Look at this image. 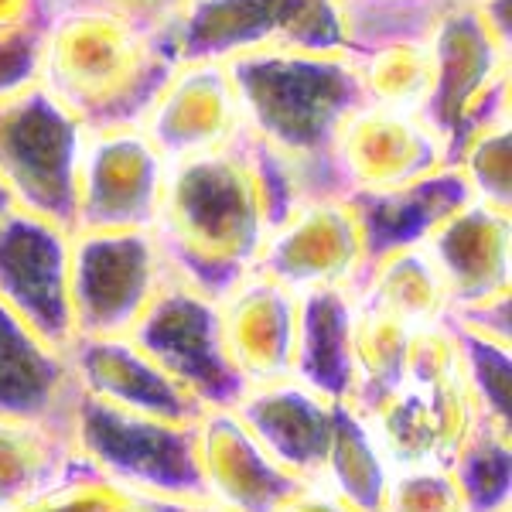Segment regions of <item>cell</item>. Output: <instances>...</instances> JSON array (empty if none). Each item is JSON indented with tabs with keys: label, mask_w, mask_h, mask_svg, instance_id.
Masks as SVG:
<instances>
[{
	"label": "cell",
	"mask_w": 512,
	"mask_h": 512,
	"mask_svg": "<svg viewBox=\"0 0 512 512\" xmlns=\"http://www.w3.org/2000/svg\"><path fill=\"white\" fill-rule=\"evenodd\" d=\"M301 195L256 137L168 164L151 233L171 277L222 297L260 260L270 233Z\"/></svg>",
	"instance_id": "cell-1"
},
{
	"label": "cell",
	"mask_w": 512,
	"mask_h": 512,
	"mask_svg": "<svg viewBox=\"0 0 512 512\" xmlns=\"http://www.w3.org/2000/svg\"><path fill=\"white\" fill-rule=\"evenodd\" d=\"M246 134L284 164L294 192L338 198L335 140L366 103L352 48H267L226 59Z\"/></svg>",
	"instance_id": "cell-2"
},
{
	"label": "cell",
	"mask_w": 512,
	"mask_h": 512,
	"mask_svg": "<svg viewBox=\"0 0 512 512\" xmlns=\"http://www.w3.org/2000/svg\"><path fill=\"white\" fill-rule=\"evenodd\" d=\"M175 65L164 31L113 14H55L41 41L38 82L86 130L140 127Z\"/></svg>",
	"instance_id": "cell-3"
},
{
	"label": "cell",
	"mask_w": 512,
	"mask_h": 512,
	"mask_svg": "<svg viewBox=\"0 0 512 512\" xmlns=\"http://www.w3.org/2000/svg\"><path fill=\"white\" fill-rule=\"evenodd\" d=\"M362 417L390 468L454 465L482 414L458 335L448 321L414 332L407 373Z\"/></svg>",
	"instance_id": "cell-4"
},
{
	"label": "cell",
	"mask_w": 512,
	"mask_h": 512,
	"mask_svg": "<svg viewBox=\"0 0 512 512\" xmlns=\"http://www.w3.org/2000/svg\"><path fill=\"white\" fill-rule=\"evenodd\" d=\"M427 45L434 52V93L424 117L444 144V161L458 164L465 144L489 123L512 117V48L485 28L472 0L441 14Z\"/></svg>",
	"instance_id": "cell-5"
},
{
	"label": "cell",
	"mask_w": 512,
	"mask_h": 512,
	"mask_svg": "<svg viewBox=\"0 0 512 512\" xmlns=\"http://www.w3.org/2000/svg\"><path fill=\"white\" fill-rule=\"evenodd\" d=\"M195 424L134 414L82 393L72 434L99 475L154 499L205 502Z\"/></svg>",
	"instance_id": "cell-6"
},
{
	"label": "cell",
	"mask_w": 512,
	"mask_h": 512,
	"mask_svg": "<svg viewBox=\"0 0 512 512\" xmlns=\"http://www.w3.org/2000/svg\"><path fill=\"white\" fill-rule=\"evenodd\" d=\"M86 127L41 82L0 99V181L18 209L76 233Z\"/></svg>",
	"instance_id": "cell-7"
},
{
	"label": "cell",
	"mask_w": 512,
	"mask_h": 512,
	"mask_svg": "<svg viewBox=\"0 0 512 512\" xmlns=\"http://www.w3.org/2000/svg\"><path fill=\"white\" fill-rule=\"evenodd\" d=\"M178 62L267 48H349L338 0H185L164 28Z\"/></svg>",
	"instance_id": "cell-8"
},
{
	"label": "cell",
	"mask_w": 512,
	"mask_h": 512,
	"mask_svg": "<svg viewBox=\"0 0 512 512\" xmlns=\"http://www.w3.org/2000/svg\"><path fill=\"white\" fill-rule=\"evenodd\" d=\"M171 280L151 229L72 233L69 304L76 335H127Z\"/></svg>",
	"instance_id": "cell-9"
},
{
	"label": "cell",
	"mask_w": 512,
	"mask_h": 512,
	"mask_svg": "<svg viewBox=\"0 0 512 512\" xmlns=\"http://www.w3.org/2000/svg\"><path fill=\"white\" fill-rule=\"evenodd\" d=\"M205 410L236 407L246 393L226 355L219 301L171 277L127 332Z\"/></svg>",
	"instance_id": "cell-10"
},
{
	"label": "cell",
	"mask_w": 512,
	"mask_h": 512,
	"mask_svg": "<svg viewBox=\"0 0 512 512\" xmlns=\"http://www.w3.org/2000/svg\"><path fill=\"white\" fill-rule=\"evenodd\" d=\"M168 161L144 127L86 130L79 151L76 233L151 229L161 209Z\"/></svg>",
	"instance_id": "cell-11"
},
{
	"label": "cell",
	"mask_w": 512,
	"mask_h": 512,
	"mask_svg": "<svg viewBox=\"0 0 512 512\" xmlns=\"http://www.w3.org/2000/svg\"><path fill=\"white\" fill-rule=\"evenodd\" d=\"M72 233L14 205L0 219V304L55 349L72 342Z\"/></svg>",
	"instance_id": "cell-12"
},
{
	"label": "cell",
	"mask_w": 512,
	"mask_h": 512,
	"mask_svg": "<svg viewBox=\"0 0 512 512\" xmlns=\"http://www.w3.org/2000/svg\"><path fill=\"white\" fill-rule=\"evenodd\" d=\"M369 263L359 216L345 198H304L274 226L256 270L294 294L359 284Z\"/></svg>",
	"instance_id": "cell-13"
},
{
	"label": "cell",
	"mask_w": 512,
	"mask_h": 512,
	"mask_svg": "<svg viewBox=\"0 0 512 512\" xmlns=\"http://www.w3.org/2000/svg\"><path fill=\"white\" fill-rule=\"evenodd\" d=\"M444 144L420 113L362 103L335 140L338 198L396 192L444 168Z\"/></svg>",
	"instance_id": "cell-14"
},
{
	"label": "cell",
	"mask_w": 512,
	"mask_h": 512,
	"mask_svg": "<svg viewBox=\"0 0 512 512\" xmlns=\"http://www.w3.org/2000/svg\"><path fill=\"white\" fill-rule=\"evenodd\" d=\"M140 127L168 164L236 144L246 123L229 65L216 59L178 62Z\"/></svg>",
	"instance_id": "cell-15"
},
{
	"label": "cell",
	"mask_w": 512,
	"mask_h": 512,
	"mask_svg": "<svg viewBox=\"0 0 512 512\" xmlns=\"http://www.w3.org/2000/svg\"><path fill=\"white\" fill-rule=\"evenodd\" d=\"M216 301L226 355L246 386L294 376L301 294L253 267Z\"/></svg>",
	"instance_id": "cell-16"
},
{
	"label": "cell",
	"mask_w": 512,
	"mask_h": 512,
	"mask_svg": "<svg viewBox=\"0 0 512 512\" xmlns=\"http://www.w3.org/2000/svg\"><path fill=\"white\" fill-rule=\"evenodd\" d=\"M82 393L134 414L195 424L205 407L188 396L130 335H72L65 345Z\"/></svg>",
	"instance_id": "cell-17"
},
{
	"label": "cell",
	"mask_w": 512,
	"mask_h": 512,
	"mask_svg": "<svg viewBox=\"0 0 512 512\" xmlns=\"http://www.w3.org/2000/svg\"><path fill=\"white\" fill-rule=\"evenodd\" d=\"M454 308L512 294V212L468 198L424 236Z\"/></svg>",
	"instance_id": "cell-18"
},
{
	"label": "cell",
	"mask_w": 512,
	"mask_h": 512,
	"mask_svg": "<svg viewBox=\"0 0 512 512\" xmlns=\"http://www.w3.org/2000/svg\"><path fill=\"white\" fill-rule=\"evenodd\" d=\"M198 431V475L205 502L226 512H277L301 489V478L277 465L233 407L205 410Z\"/></svg>",
	"instance_id": "cell-19"
},
{
	"label": "cell",
	"mask_w": 512,
	"mask_h": 512,
	"mask_svg": "<svg viewBox=\"0 0 512 512\" xmlns=\"http://www.w3.org/2000/svg\"><path fill=\"white\" fill-rule=\"evenodd\" d=\"M335 403L338 400H328L287 376L277 383L246 386L233 410L253 434V441L284 472L301 482H315L325 465L328 444H332Z\"/></svg>",
	"instance_id": "cell-20"
},
{
	"label": "cell",
	"mask_w": 512,
	"mask_h": 512,
	"mask_svg": "<svg viewBox=\"0 0 512 512\" xmlns=\"http://www.w3.org/2000/svg\"><path fill=\"white\" fill-rule=\"evenodd\" d=\"M82 386L65 349H55L0 304V417L72 427Z\"/></svg>",
	"instance_id": "cell-21"
},
{
	"label": "cell",
	"mask_w": 512,
	"mask_h": 512,
	"mask_svg": "<svg viewBox=\"0 0 512 512\" xmlns=\"http://www.w3.org/2000/svg\"><path fill=\"white\" fill-rule=\"evenodd\" d=\"M96 472L72 427L0 417V512L21 509L72 478Z\"/></svg>",
	"instance_id": "cell-22"
},
{
	"label": "cell",
	"mask_w": 512,
	"mask_h": 512,
	"mask_svg": "<svg viewBox=\"0 0 512 512\" xmlns=\"http://www.w3.org/2000/svg\"><path fill=\"white\" fill-rule=\"evenodd\" d=\"M472 188H468L465 175L458 164H444L434 175L414 181L396 192H376V195H349L345 202L359 216L362 236H366L369 260L393 246L424 243V236L441 222L448 212L468 202Z\"/></svg>",
	"instance_id": "cell-23"
},
{
	"label": "cell",
	"mask_w": 512,
	"mask_h": 512,
	"mask_svg": "<svg viewBox=\"0 0 512 512\" xmlns=\"http://www.w3.org/2000/svg\"><path fill=\"white\" fill-rule=\"evenodd\" d=\"M352 297L369 308L386 311L417 332L444 325L451 315L448 284L424 243L393 246V250L373 256L362 270L359 284L352 287Z\"/></svg>",
	"instance_id": "cell-24"
},
{
	"label": "cell",
	"mask_w": 512,
	"mask_h": 512,
	"mask_svg": "<svg viewBox=\"0 0 512 512\" xmlns=\"http://www.w3.org/2000/svg\"><path fill=\"white\" fill-rule=\"evenodd\" d=\"M294 379L328 400L352 396V291L321 287L301 294Z\"/></svg>",
	"instance_id": "cell-25"
},
{
	"label": "cell",
	"mask_w": 512,
	"mask_h": 512,
	"mask_svg": "<svg viewBox=\"0 0 512 512\" xmlns=\"http://www.w3.org/2000/svg\"><path fill=\"white\" fill-rule=\"evenodd\" d=\"M390 461L379 451L366 417L352 407L349 400L335 403V427L332 444H328L325 465L315 482L332 489L338 499L362 512H379L386 485H390Z\"/></svg>",
	"instance_id": "cell-26"
},
{
	"label": "cell",
	"mask_w": 512,
	"mask_h": 512,
	"mask_svg": "<svg viewBox=\"0 0 512 512\" xmlns=\"http://www.w3.org/2000/svg\"><path fill=\"white\" fill-rule=\"evenodd\" d=\"M417 328L352 297V396L359 414L373 410L407 373V352Z\"/></svg>",
	"instance_id": "cell-27"
},
{
	"label": "cell",
	"mask_w": 512,
	"mask_h": 512,
	"mask_svg": "<svg viewBox=\"0 0 512 512\" xmlns=\"http://www.w3.org/2000/svg\"><path fill=\"white\" fill-rule=\"evenodd\" d=\"M366 103L386 110L424 113L434 93V52L424 38H390L359 52Z\"/></svg>",
	"instance_id": "cell-28"
},
{
	"label": "cell",
	"mask_w": 512,
	"mask_h": 512,
	"mask_svg": "<svg viewBox=\"0 0 512 512\" xmlns=\"http://www.w3.org/2000/svg\"><path fill=\"white\" fill-rule=\"evenodd\" d=\"M451 475L468 512H512V431L478 420Z\"/></svg>",
	"instance_id": "cell-29"
},
{
	"label": "cell",
	"mask_w": 512,
	"mask_h": 512,
	"mask_svg": "<svg viewBox=\"0 0 512 512\" xmlns=\"http://www.w3.org/2000/svg\"><path fill=\"white\" fill-rule=\"evenodd\" d=\"M458 0H338L352 52L390 38H424Z\"/></svg>",
	"instance_id": "cell-30"
},
{
	"label": "cell",
	"mask_w": 512,
	"mask_h": 512,
	"mask_svg": "<svg viewBox=\"0 0 512 512\" xmlns=\"http://www.w3.org/2000/svg\"><path fill=\"white\" fill-rule=\"evenodd\" d=\"M185 506L188 502L154 499V495L134 492L99 472H86L65 482L62 489L45 492L41 499L11 512H181Z\"/></svg>",
	"instance_id": "cell-31"
},
{
	"label": "cell",
	"mask_w": 512,
	"mask_h": 512,
	"mask_svg": "<svg viewBox=\"0 0 512 512\" xmlns=\"http://www.w3.org/2000/svg\"><path fill=\"white\" fill-rule=\"evenodd\" d=\"M465 355L468 379L478 400V414L485 424L509 427L512 431V345L492 342L475 332L451 325Z\"/></svg>",
	"instance_id": "cell-32"
},
{
	"label": "cell",
	"mask_w": 512,
	"mask_h": 512,
	"mask_svg": "<svg viewBox=\"0 0 512 512\" xmlns=\"http://www.w3.org/2000/svg\"><path fill=\"white\" fill-rule=\"evenodd\" d=\"M458 171L478 202L512 212V117L478 130L461 151Z\"/></svg>",
	"instance_id": "cell-33"
},
{
	"label": "cell",
	"mask_w": 512,
	"mask_h": 512,
	"mask_svg": "<svg viewBox=\"0 0 512 512\" xmlns=\"http://www.w3.org/2000/svg\"><path fill=\"white\" fill-rule=\"evenodd\" d=\"M379 512H468L451 468H393Z\"/></svg>",
	"instance_id": "cell-34"
},
{
	"label": "cell",
	"mask_w": 512,
	"mask_h": 512,
	"mask_svg": "<svg viewBox=\"0 0 512 512\" xmlns=\"http://www.w3.org/2000/svg\"><path fill=\"white\" fill-rule=\"evenodd\" d=\"M41 41H45V28L38 24L0 31V99L18 96L38 82Z\"/></svg>",
	"instance_id": "cell-35"
},
{
	"label": "cell",
	"mask_w": 512,
	"mask_h": 512,
	"mask_svg": "<svg viewBox=\"0 0 512 512\" xmlns=\"http://www.w3.org/2000/svg\"><path fill=\"white\" fill-rule=\"evenodd\" d=\"M55 14H113V18L134 21L147 31H164L178 18L185 0H45Z\"/></svg>",
	"instance_id": "cell-36"
},
{
	"label": "cell",
	"mask_w": 512,
	"mask_h": 512,
	"mask_svg": "<svg viewBox=\"0 0 512 512\" xmlns=\"http://www.w3.org/2000/svg\"><path fill=\"white\" fill-rule=\"evenodd\" d=\"M448 325L492 338V342L512 345V294L492 297V301L472 304V308H454L448 315Z\"/></svg>",
	"instance_id": "cell-37"
},
{
	"label": "cell",
	"mask_w": 512,
	"mask_h": 512,
	"mask_svg": "<svg viewBox=\"0 0 512 512\" xmlns=\"http://www.w3.org/2000/svg\"><path fill=\"white\" fill-rule=\"evenodd\" d=\"M277 512H362V509L338 499V495L332 489H325L321 482H304Z\"/></svg>",
	"instance_id": "cell-38"
},
{
	"label": "cell",
	"mask_w": 512,
	"mask_h": 512,
	"mask_svg": "<svg viewBox=\"0 0 512 512\" xmlns=\"http://www.w3.org/2000/svg\"><path fill=\"white\" fill-rule=\"evenodd\" d=\"M48 21H52V11L45 0H0V31L28 28V24L48 28Z\"/></svg>",
	"instance_id": "cell-39"
},
{
	"label": "cell",
	"mask_w": 512,
	"mask_h": 512,
	"mask_svg": "<svg viewBox=\"0 0 512 512\" xmlns=\"http://www.w3.org/2000/svg\"><path fill=\"white\" fill-rule=\"evenodd\" d=\"M478 18L492 31L502 45L512 48V0H472Z\"/></svg>",
	"instance_id": "cell-40"
},
{
	"label": "cell",
	"mask_w": 512,
	"mask_h": 512,
	"mask_svg": "<svg viewBox=\"0 0 512 512\" xmlns=\"http://www.w3.org/2000/svg\"><path fill=\"white\" fill-rule=\"evenodd\" d=\"M11 209H14V198H11V192L4 188V181H0V219H4Z\"/></svg>",
	"instance_id": "cell-41"
},
{
	"label": "cell",
	"mask_w": 512,
	"mask_h": 512,
	"mask_svg": "<svg viewBox=\"0 0 512 512\" xmlns=\"http://www.w3.org/2000/svg\"><path fill=\"white\" fill-rule=\"evenodd\" d=\"M181 512H226V509H219V506H212V502H188Z\"/></svg>",
	"instance_id": "cell-42"
}]
</instances>
